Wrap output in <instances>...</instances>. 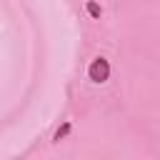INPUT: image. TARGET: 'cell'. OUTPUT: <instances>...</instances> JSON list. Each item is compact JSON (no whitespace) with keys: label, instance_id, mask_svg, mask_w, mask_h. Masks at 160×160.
Wrapping results in <instances>:
<instances>
[{"label":"cell","instance_id":"6da1fadb","mask_svg":"<svg viewBox=\"0 0 160 160\" xmlns=\"http://www.w3.org/2000/svg\"><path fill=\"white\" fill-rule=\"evenodd\" d=\"M88 78L92 80V82H105L108 78H110V62L100 55V58H95L92 62H90V68H88Z\"/></svg>","mask_w":160,"mask_h":160},{"label":"cell","instance_id":"7a4b0ae2","mask_svg":"<svg viewBox=\"0 0 160 160\" xmlns=\"http://www.w3.org/2000/svg\"><path fill=\"white\" fill-rule=\"evenodd\" d=\"M85 10H88V15H90L92 20H100V15H102V8H100L95 0H88V2H85Z\"/></svg>","mask_w":160,"mask_h":160},{"label":"cell","instance_id":"3957f363","mask_svg":"<svg viewBox=\"0 0 160 160\" xmlns=\"http://www.w3.org/2000/svg\"><path fill=\"white\" fill-rule=\"evenodd\" d=\"M70 130H72V125H70V122H62V125L58 128V132H55V138H52V140H55V142H60V140H62Z\"/></svg>","mask_w":160,"mask_h":160}]
</instances>
